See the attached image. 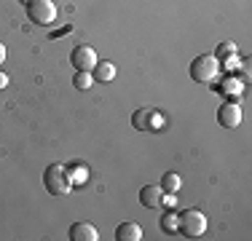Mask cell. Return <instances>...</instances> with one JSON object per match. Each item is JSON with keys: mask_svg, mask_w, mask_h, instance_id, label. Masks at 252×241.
<instances>
[{"mask_svg": "<svg viewBox=\"0 0 252 241\" xmlns=\"http://www.w3.org/2000/svg\"><path fill=\"white\" fill-rule=\"evenodd\" d=\"M43 188L51 193V196H67L70 188H73V180H70V172L64 164H49L43 172Z\"/></svg>", "mask_w": 252, "mask_h": 241, "instance_id": "6da1fadb", "label": "cell"}, {"mask_svg": "<svg viewBox=\"0 0 252 241\" xmlns=\"http://www.w3.org/2000/svg\"><path fill=\"white\" fill-rule=\"evenodd\" d=\"M116 239L118 241H140L142 239V228L137 222H121L116 228Z\"/></svg>", "mask_w": 252, "mask_h": 241, "instance_id": "30bf717a", "label": "cell"}, {"mask_svg": "<svg viewBox=\"0 0 252 241\" xmlns=\"http://www.w3.org/2000/svg\"><path fill=\"white\" fill-rule=\"evenodd\" d=\"M27 19L38 27H49L57 22V5L54 0H30L27 3Z\"/></svg>", "mask_w": 252, "mask_h": 241, "instance_id": "277c9868", "label": "cell"}, {"mask_svg": "<svg viewBox=\"0 0 252 241\" xmlns=\"http://www.w3.org/2000/svg\"><path fill=\"white\" fill-rule=\"evenodd\" d=\"M19 3H25V5H27V3H30V0H19Z\"/></svg>", "mask_w": 252, "mask_h": 241, "instance_id": "ffe728a7", "label": "cell"}, {"mask_svg": "<svg viewBox=\"0 0 252 241\" xmlns=\"http://www.w3.org/2000/svg\"><path fill=\"white\" fill-rule=\"evenodd\" d=\"M177 233L185 239H199L207 233V214L201 209H185L177 214Z\"/></svg>", "mask_w": 252, "mask_h": 241, "instance_id": "7a4b0ae2", "label": "cell"}, {"mask_svg": "<svg viewBox=\"0 0 252 241\" xmlns=\"http://www.w3.org/2000/svg\"><path fill=\"white\" fill-rule=\"evenodd\" d=\"M97 62H99V59H97V51H94L92 46H86V43L75 46L73 51H70V64H73L75 70L92 72V70H94V64H97Z\"/></svg>", "mask_w": 252, "mask_h": 241, "instance_id": "8992f818", "label": "cell"}, {"mask_svg": "<svg viewBox=\"0 0 252 241\" xmlns=\"http://www.w3.org/2000/svg\"><path fill=\"white\" fill-rule=\"evenodd\" d=\"M215 57H218V59H223V57H236V46H233V43H223L218 51H215Z\"/></svg>", "mask_w": 252, "mask_h": 241, "instance_id": "2e32d148", "label": "cell"}, {"mask_svg": "<svg viewBox=\"0 0 252 241\" xmlns=\"http://www.w3.org/2000/svg\"><path fill=\"white\" fill-rule=\"evenodd\" d=\"M3 62H5V46L0 43V64H3Z\"/></svg>", "mask_w": 252, "mask_h": 241, "instance_id": "d6986e66", "label": "cell"}, {"mask_svg": "<svg viewBox=\"0 0 252 241\" xmlns=\"http://www.w3.org/2000/svg\"><path fill=\"white\" fill-rule=\"evenodd\" d=\"M161 231L164 233H177V214L172 212H166V214H161Z\"/></svg>", "mask_w": 252, "mask_h": 241, "instance_id": "5bb4252c", "label": "cell"}, {"mask_svg": "<svg viewBox=\"0 0 252 241\" xmlns=\"http://www.w3.org/2000/svg\"><path fill=\"white\" fill-rule=\"evenodd\" d=\"M161 188H164V193H177L180 188H183V180H180L177 172H166L164 177H161Z\"/></svg>", "mask_w": 252, "mask_h": 241, "instance_id": "7c38bea8", "label": "cell"}, {"mask_svg": "<svg viewBox=\"0 0 252 241\" xmlns=\"http://www.w3.org/2000/svg\"><path fill=\"white\" fill-rule=\"evenodd\" d=\"M67 172H70V180H73V185H75V182H81V180H86V177H89V169L83 166V164L67 166Z\"/></svg>", "mask_w": 252, "mask_h": 241, "instance_id": "9a60e30c", "label": "cell"}, {"mask_svg": "<svg viewBox=\"0 0 252 241\" xmlns=\"http://www.w3.org/2000/svg\"><path fill=\"white\" fill-rule=\"evenodd\" d=\"M218 123L223 126V129H236V126L242 123V107H239V102H225V105H220Z\"/></svg>", "mask_w": 252, "mask_h": 241, "instance_id": "52a82bcc", "label": "cell"}, {"mask_svg": "<svg viewBox=\"0 0 252 241\" xmlns=\"http://www.w3.org/2000/svg\"><path fill=\"white\" fill-rule=\"evenodd\" d=\"M220 75V59L215 54H201L190 62V78L196 83H212Z\"/></svg>", "mask_w": 252, "mask_h": 241, "instance_id": "3957f363", "label": "cell"}, {"mask_svg": "<svg viewBox=\"0 0 252 241\" xmlns=\"http://www.w3.org/2000/svg\"><path fill=\"white\" fill-rule=\"evenodd\" d=\"M73 241H97L99 239V233H97V228L92 225V222H73L70 225V233H67Z\"/></svg>", "mask_w": 252, "mask_h": 241, "instance_id": "9c48e42d", "label": "cell"}, {"mask_svg": "<svg viewBox=\"0 0 252 241\" xmlns=\"http://www.w3.org/2000/svg\"><path fill=\"white\" fill-rule=\"evenodd\" d=\"M92 75H94V81L107 83V81L116 78V64H113V62H97V64H94V70H92Z\"/></svg>", "mask_w": 252, "mask_h": 241, "instance_id": "8fae6325", "label": "cell"}, {"mask_svg": "<svg viewBox=\"0 0 252 241\" xmlns=\"http://www.w3.org/2000/svg\"><path fill=\"white\" fill-rule=\"evenodd\" d=\"M242 81H225V89H223V91L225 94H239V91H242Z\"/></svg>", "mask_w": 252, "mask_h": 241, "instance_id": "e0dca14e", "label": "cell"}, {"mask_svg": "<svg viewBox=\"0 0 252 241\" xmlns=\"http://www.w3.org/2000/svg\"><path fill=\"white\" fill-rule=\"evenodd\" d=\"M161 201H164V188L161 185H145L140 190V204L145 209H158Z\"/></svg>", "mask_w": 252, "mask_h": 241, "instance_id": "ba28073f", "label": "cell"}, {"mask_svg": "<svg viewBox=\"0 0 252 241\" xmlns=\"http://www.w3.org/2000/svg\"><path fill=\"white\" fill-rule=\"evenodd\" d=\"M131 126L137 131H158L164 126V118L153 110V107H140V110L131 113Z\"/></svg>", "mask_w": 252, "mask_h": 241, "instance_id": "5b68a950", "label": "cell"}, {"mask_svg": "<svg viewBox=\"0 0 252 241\" xmlns=\"http://www.w3.org/2000/svg\"><path fill=\"white\" fill-rule=\"evenodd\" d=\"M5 86H8V75H5L3 70H0V89H5Z\"/></svg>", "mask_w": 252, "mask_h": 241, "instance_id": "ac0fdd59", "label": "cell"}, {"mask_svg": "<svg viewBox=\"0 0 252 241\" xmlns=\"http://www.w3.org/2000/svg\"><path fill=\"white\" fill-rule=\"evenodd\" d=\"M94 83V75L92 72H83V70H75V78H73V86L78 89V91H89Z\"/></svg>", "mask_w": 252, "mask_h": 241, "instance_id": "4fadbf2b", "label": "cell"}]
</instances>
